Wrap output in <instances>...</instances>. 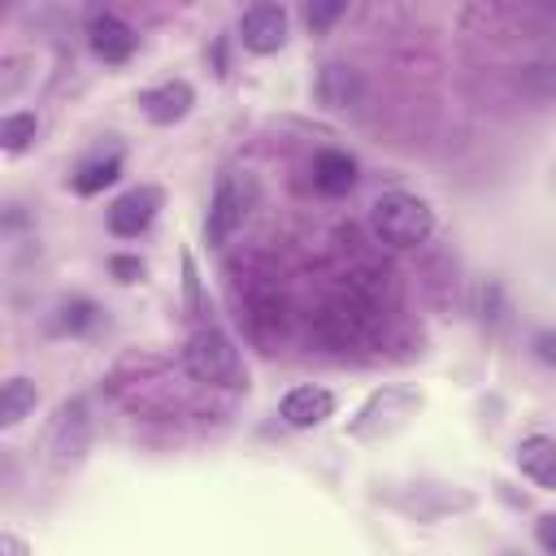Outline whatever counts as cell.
Wrapping results in <instances>:
<instances>
[{
	"instance_id": "obj_1",
	"label": "cell",
	"mask_w": 556,
	"mask_h": 556,
	"mask_svg": "<svg viewBox=\"0 0 556 556\" xmlns=\"http://www.w3.org/2000/svg\"><path fill=\"white\" fill-rule=\"evenodd\" d=\"M369 226L391 248H417L434 230V208L413 191H387L369 208Z\"/></svg>"
},
{
	"instance_id": "obj_2",
	"label": "cell",
	"mask_w": 556,
	"mask_h": 556,
	"mask_svg": "<svg viewBox=\"0 0 556 556\" xmlns=\"http://www.w3.org/2000/svg\"><path fill=\"white\" fill-rule=\"evenodd\" d=\"M182 365L195 382H208V387H239L243 382V361H239V348L230 343L226 330L217 326H200L191 330L187 348H182Z\"/></svg>"
},
{
	"instance_id": "obj_3",
	"label": "cell",
	"mask_w": 556,
	"mask_h": 556,
	"mask_svg": "<svg viewBox=\"0 0 556 556\" xmlns=\"http://www.w3.org/2000/svg\"><path fill=\"white\" fill-rule=\"evenodd\" d=\"M252 200H256V191H252V182H248L243 174H222V178H217V191H213V200H208L204 239H208L213 248H222L235 230H243V222H248V213H252Z\"/></svg>"
},
{
	"instance_id": "obj_4",
	"label": "cell",
	"mask_w": 556,
	"mask_h": 556,
	"mask_svg": "<svg viewBox=\"0 0 556 556\" xmlns=\"http://www.w3.org/2000/svg\"><path fill=\"white\" fill-rule=\"evenodd\" d=\"M161 204H165L161 187H148V182L143 187H130V191H122L109 204V230L117 239H135V235H143L152 226V217L161 213Z\"/></svg>"
},
{
	"instance_id": "obj_5",
	"label": "cell",
	"mask_w": 556,
	"mask_h": 556,
	"mask_svg": "<svg viewBox=\"0 0 556 556\" xmlns=\"http://www.w3.org/2000/svg\"><path fill=\"white\" fill-rule=\"evenodd\" d=\"M239 39L248 52H278L287 43V9L282 4H252L239 13Z\"/></svg>"
},
{
	"instance_id": "obj_6",
	"label": "cell",
	"mask_w": 556,
	"mask_h": 556,
	"mask_svg": "<svg viewBox=\"0 0 556 556\" xmlns=\"http://www.w3.org/2000/svg\"><path fill=\"white\" fill-rule=\"evenodd\" d=\"M278 413H282L287 426H295V430H313V426H321L326 417H334V395H330L326 387L304 382V387H291V391L282 395Z\"/></svg>"
},
{
	"instance_id": "obj_7",
	"label": "cell",
	"mask_w": 556,
	"mask_h": 556,
	"mask_svg": "<svg viewBox=\"0 0 556 556\" xmlns=\"http://www.w3.org/2000/svg\"><path fill=\"white\" fill-rule=\"evenodd\" d=\"M191 104H195V91H191V83H182V78H169V83H161V87H152V91L139 96L143 117L156 122V126L182 122V117L191 113Z\"/></svg>"
},
{
	"instance_id": "obj_8",
	"label": "cell",
	"mask_w": 556,
	"mask_h": 556,
	"mask_svg": "<svg viewBox=\"0 0 556 556\" xmlns=\"http://www.w3.org/2000/svg\"><path fill=\"white\" fill-rule=\"evenodd\" d=\"M87 43H91V52H96L100 61L122 65V61H130V52H135L139 35H135V30H130L122 17L100 13V17H91V26H87Z\"/></svg>"
},
{
	"instance_id": "obj_9",
	"label": "cell",
	"mask_w": 556,
	"mask_h": 556,
	"mask_svg": "<svg viewBox=\"0 0 556 556\" xmlns=\"http://www.w3.org/2000/svg\"><path fill=\"white\" fill-rule=\"evenodd\" d=\"M517 465L530 482L539 486H556V439L547 434H530L517 443Z\"/></svg>"
},
{
	"instance_id": "obj_10",
	"label": "cell",
	"mask_w": 556,
	"mask_h": 556,
	"mask_svg": "<svg viewBox=\"0 0 556 556\" xmlns=\"http://www.w3.org/2000/svg\"><path fill=\"white\" fill-rule=\"evenodd\" d=\"M313 182L326 195H343L356 182V161L348 152H339V148H326V152L313 156Z\"/></svg>"
},
{
	"instance_id": "obj_11",
	"label": "cell",
	"mask_w": 556,
	"mask_h": 556,
	"mask_svg": "<svg viewBox=\"0 0 556 556\" xmlns=\"http://www.w3.org/2000/svg\"><path fill=\"white\" fill-rule=\"evenodd\" d=\"M122 174V148H109V152H96V156H87L78 169H74V191L78 195H96V191H104L113 178Z\"/></svg>"
},
{
	"instance_id": "obj_12",
	"label": "cell",
	"mask_w": 556,
	"mask_h": 556,
	"mask_svg": "<svg viewBox=\"0 0 556 556\" xmlns=\"http://www.w3.org/2000/svg\"><path fill=\"white\" fill-rule=\"evenodd\" d=\"M35 382L30 378H9L4 387H0V430H13V426H22V417L26 413H35Z\"/></svg>"
},
{
	"instance_id": "obj_13",
	"label": "cell",
	"mask_w": 556,
	"mask_h": 556,
	"mask_svg": "<svg viewBox=\"0 0 556 556\" xmlns=\"http://www.w3.org/2000/svg\"><path fill=\"white\" fill-rule=\"evenodd\" d=\"M317 96L330 104V109H348V100L356 96V74L348 65H326L321 78H317Z\"/></svg>"
},
{
	"instance_id": "obj_14",
	"label": "cell",
	"mask_w": 556,
	"mask_h": 556,
	"mask_svg": "<svg viewBox=\"0 0 556 556\" xmlns=\"http://www.w3.org/2000/svg\"><path fill=\"white\" fill-rule=\"evenodd\" d=\"M35 135H39V117L35 113H9L0 122V148L4 152H26L35 143Z\"/></svg>"
},
{
	"instance_id": "obj_15",
	"label": "cell",
	"mask_w": 556,
	"mask_h": 556,
	"mask_svg": "<svg viewBox=\"0 0 556 556\" xmlns=\"http://www.w3.org/2000/svg\"><path fill=\"white\" fill-rule=\"evenodd\" d=\"M96 317H100V308H96L91 300H65V304H61V317H56V330L78 334V330L96 326Z\"/></svg>"
},
{
	"instance_id": "obj_16",
	"label": "cell",
	"mask_w": 556,
	"mask_h": 556,
	"mask_svg": "<svg viewBox=\"0 0 556 556\" xmlns=\"http://www.w3.org/2000/svg\"><path fill=\"white\" fill-rule=\"evenodd\" d=\"M334 17H343V4H308V9H304V22H308L313 30H326Z\"/></svg>"
},
{
	"instance_id": "obj_17",
	"label": "cell",
	"mask_w": 556,
	"mask_h": 556,
	"mask_svg": "<svg viewBox=\"0 0 556 556\" xmlns=\"http://www.w3.org/2000/svg\"><path fill=\"white\" fill-rule=\"evenodd\" d=\"M534 539H539V547H543L547 556H556V513H543V517H539Z\"/></svg>"
},
{
	"instance_id": "obj_18",
	"label": "cell",
	"mask_w": 556,
	"mask_h": 556,
	"mask_svg": "<svg viewBox=\"0 0 556 556\" xmlns=\"http://www.w3.org/2000/svg\"><path fill=\"white\" fill-rule=\"evenodd\" d=\"M109 269H113L122 282H135V278L143 274V265H139L135 256H113V261H109Z\"/></svg>"
},
{
	"instance_id": "obj_19",
	"label": "cell",
	"mask_w": 556,
	"mask_h": 556,
	"mask_svg": "<svg viewBox=\"0 0 556 556\" xmlns=\"http://www.w3.org/2000/svg\"><path fill=\"white\" fill-rule=\"evenodd\" d=\"M534 356L547 361V365H556V330H539L534 334Z\"/></svg>"
},
{
	"instance_id": "obj_20",
	"label": "cell",
	"mask_w": 556,
	"mask_h": 556,
	"mask_svg": "<svg viewBox=\"0 0 556 556\" xmlns=\"http://www.w3.org/2000/svg\"><path fill=\"white\" fill-rule=\"evenodd\" d=\"M0 547H4V556H26V543H22V539H13V534H4V543H0Z\"/></svg>"
}]
</instances>
